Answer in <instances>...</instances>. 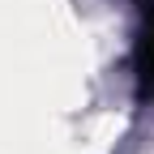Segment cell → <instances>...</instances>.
Returning a JSON list of instances; mask_svg holds the SVG:
<instances>
[{"mask_svg":"<svg viewBox=\"0 0 154 154\" xmlns=\"http://www.w3.org/2000/svg\"><path fill=\"white\" fill-rule=\"evenodd\" d=\"M137 94L154 99V0H146V30L137 43Z\"/></svg>","mask_w":154,"mask_h":154,"instance_id":"cell-1","label":"cell"}]
</instances>
